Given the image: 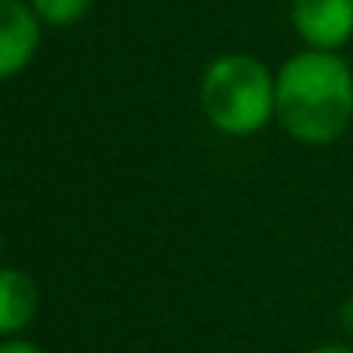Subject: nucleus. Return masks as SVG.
I'll list each match as a JSON object with an SVG mask.
<instances>
[{
    "label": "nucleus",
    "instance_id": "nucleus-1",
    "mask_svg": "<svg viewBox=\"0 0 353 353\" xmlns=\"http://www.w3.org/2000/svg\"><path fill=\"white\" fill-rule=\"evenodd\" d=\"M274 120L309 148L340 141L353 123V69L340 52L302 48L274 69Z\"/></svg>",
    "mask_w": 353,
    "mask_h": 353
},
{
    "label": "nucleus",
    "instance_id": "nucleus-2",
    "mask_svg": "<svg viewBox=\"0 0 353 353\" xmlns=\"http://www.w3.org/2000/svg\"><path fill=\"white\" fill-rule=\"evenodd\" d=\"M199 110L223 137H254L274 120V69L250 52H223L199 76Z\"/></svg>",
    "mask_w": 353,
    "mask_h": 353
},
{
    "label": "nucleus",
    "instance_id": "nucleus-3",
    "mask_svg": "<svg viewBox=\"0 0 353 353\" xmlns=\"http://www.w3.org/2000/svg\"><path fill=\"white\" fill-rule=\"evenodd\" d=\"M292 28L305 48L340 52L353 41V0H292Z\"/></svg>",
    "mask_w": 353,
    "mask_h": 353
},
{
    "label": "nucleus",
    "instance_id": "nucleus-4",
    "mask_svg": "<svg viewBox=\"0 0 353 353\" xmlns=\"http://www.w3.org/2000/svg\"><path fill=\"white\" fill-rule=\"evenodd\" d=\"M41 17L28 0H0V83L17 79L41 48Z\"/></svg>",
    "mask_w": 353,
    "mask_h": 353
},
{
    "label": "nucleus",
    "instance_id": "nucleus-5",
    "mask_svg": "<svg viewBox=\"0 0 353 353\" xmlns=\"http://www.w3.org/2000/svg\"><path fill=\"white\" fill-rule=\"evenodd\" d=\"M41 312V288L34 274L14 264H0V340L24 336Z\"/></svg>",
    "mask_w": 353,
    "mask_h": 353
},
{
    "label": "nucleus",
    "instance_id": "nucleus-6",
    "mask_svg": "<svg viewBox=\"0 0 353 353\" xmlns=\"http://www.w3.org/2000/svg\"><path fill=\"white\" fill-rule=\"evenodd\" d=\"M45 28H76L97 0H28Z\"/></svg>",
    "mask_w": 353,
    "mask_h": 353
},
{
    "label": "nucleus",
    "instance_id": "nucleus-7",
    "mask_svg": "<svg viewBox=\"0 0 353 353\" xmlns=\"http://www.w3.org/2000/svg\"><path fill=\"white\" fill-rule=\"evenodd\" d=\"M0 353H45L34 340H24V336H10V340H0Z\"/></svg>",
    "mask_w": 353,
    "mask_h": 353
},
{
    "label": "nucleus",
    "instance_id": "nucleus-8",
    "mask_svg": "<svg viewBox=\"0 0 353 353\" xmlns=\"http://www.w3.org/2000/svg\"><path fill=\"white\" fill-rule=\"evenodd\" d=\"M312 353H353L350 343H319Z\"/></svg>",
    "mask_w": 353,
    "mask_h": 353
},
{
    "label": "nucleus",
    "instance_id": "nucleus-9",
    "mask_svg": "<svg viewBox=\"0 0 353 353\" xmlns=\"http://www.w3.org/2000/svg\"><path fill=\"white\" fill-rule=\"evenodd\" d=\"M340 319H343V326H347V330L353 333V295L347 299V302H343V309H340Z\"/></svg>",
    "mask_w": 353,
    "mask_h": 353
},
{
    "label": "nucleus",
    "instance_id": "nucleus-10",
    "mask_svg": "<svg viewBox=\"0 0 353 353\" xmlns=\"http://www.w3.org/2000/svg\"><path fill=\"white\" fill-rule=\"evenodd\" d=\"M0 264H3V230H0Z\"/></svg>",
    "mask_w": 353,
    "mask_h": 353
}]
</instances>
